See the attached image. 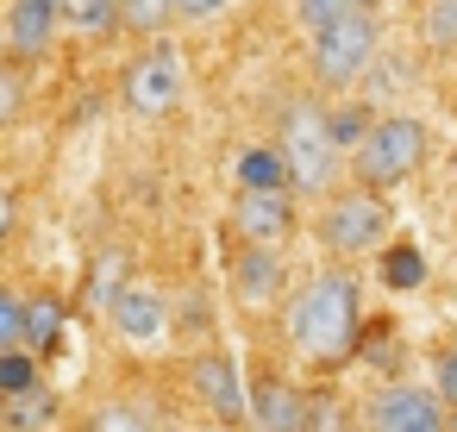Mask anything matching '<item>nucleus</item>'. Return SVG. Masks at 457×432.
Returning a JSON list of instances; mask_svg holds the SVG:
<instances>
[{
	"instance_id": "5701e85b",
	"label": "nucleus",
	"mask_w": 457,
	"mask_h": 432,
	"mask_svg": "<svg viewBox=\"0 0 457 432\" xmlns=\"http://www.w3.org/2000/svg\"><path fill=\"white\" fill-rule=\"evenodd\" d=\"M326 132H332L338 151H351V145L370 132V107H338V113H326Z\"/></svg>"
},
{
	"instance_id": "9d476101",
	"label": "nucleus",
	"mask_w": 457,
	"mask_h": 432,
	"mask_svg": "<svg viewBox=\"0 0 457 432\" xmlns=\"http://www.w3.org/2000/svg\"><path fill=\"white\" fill-rule=\"evenodd\" d=\"M245 420L257 426V432H307V395L295 388V382H282V376H257L251 388H245Z\"/></svg>"
},
{
	"instance_id": "1a4fd4ad",
	"label": "nucleus",
	"mask_w": 457,
	"mask_h": 432,
	"mask_svg": "<svg viewBox=\"0 0 457 432\" xmlns=\"http://www.w3.org/2000/svg\"><path fill=\"white\" fill-rule=\"evenodd\" d=\"M232 226H238L245 245H276L282 251V238L295 232V195L288 188H238Z\"/></svg>"
},
{
	"instance_id": "aec40b11",
	"label": "nucleus",
	"mask_w": 457,
	"mask_h": 432,
	"mask_svg": "<svg viewBox=\"0 0 457 432\" xmlns=\"http://www.w3.org/2000/svg\"><path fill=\"white\" fill-rule=\"evenodd\" d=\"M38 370H45V357H32L26 345H7V351H0V395H20V388L45 382Z\"/></svg>"
},
{
	"instance_id": "c756f323",
	"label": "nucleus",
	"mask_w": 457,
	"mask_h": 432,
	"mask_svg": "<svg viewBox=\"0 0 457 432\" xmlns=\"http://www.w3.org/2000/svg\"><path fill=\"white\" fill-rule=\"evenodd\" d=\"M351 7H370V13H376V7H382V0H351Z\"/></svg>"
},
{
	"instance_id": "6ab92c4d",
	"label": "nucleus",
	"mask_w": 457,
	"mask_h": 432,
	"mask_svg": "<svg viewBox=\"0 0 457 432\" xmlns=\"http://www.w3.org/2000/svg\"><path fill=\"white\" fill-rule=\"evenodd\" d=\"M420 38L432 51H457V0H426L420 7Z\"/></svg>"
},
{
	"instance_id": "ddd939ff",
	"label": "nucleus",
	"mask_w": 457,
	"mask_h": 432,
	"mask_svg": "<svg viewBox=\"0 0 457 432\" xmlns=\"http://www.w3.org/2000/svg\"><path fill=\"white\" fill-rule=\"evenodd\" d=\"M195 395L207 401V413H220V420H245V382H238V363L226 357V351H207V357H195Z\"/></svg>"
},
{
	"instance_id": "4be33fe9",
	"label": "nucleus",
	"mask_w": 457,
	"mask_h": 432,
	"mask_svg": "<svg viewBox=\"0 0 457 432\" xmlns=\"http://www.w3.org/2000/svg\"><path fill=\"white\" fill-rule=\"evenodd\" d=\"M20 107H26V70L13 57H0V132L20 120Z\"/></svg>"
},
{
	"instance_id": "423d86ee",
	"label": "nucleus",
	"mask_w": 457,
	"mask_h": 432,
	"mask_svg": "<svg viewBox=\"0 0 457 432\" xmlns=\"http://www.w3.org/2000/svg\"><path fill=\"white\" fill-rule=\"evenodd\" d=\"M120 101H126V113H138V120H163V113L182 101V51H176L170 38H151V45L126 63Z\"/></svg>"
},
{
	"instance_id": "0eeeda50",
	"label": "nucleus",
	"mask_w": 457,
	"mask_h": 432,
	"mask_svg": "<svg viewBox=\"0 0 457 432\" xmlns=\"http://www.w3.org/2000/svg\"><path fill=\"white\" fill-rule=\"evenodd\" d=\"M63 38V0H7V13H0V45L20 70L45 63Z\"/></svg>"
},
{
	"instance_id": "dca6fc26",
	"label": "nucleus",
	"mask_w": 457,
	"mask_h": 432,
	"mask_svg": "<svg viewBox=\"0 0 457 432\" xmlns=\"http://www.w3.org/2000/svg\"><path fill=\"white\" fill-rule=\"evenodd\" d=\"M63 32H76V38L120 32V0H63Z\"/></svg>"
},
{
	"instance_id": "a211bd4d",
	"label": "nucleus",
	"mask_w": 457,
	"mask_h": 432,
	"mask_svg": "<svg viewBox=\"0 0 457 432\" xmlns=\"http://www.w3.org/2000/svg\"><path fill=\"white\" fill-rule=\"evenodd\" d=\"M120 26L138 38H157L176 26V0H120Z\"/></svg>"
},
{
	"instance_id": "c85d7f7f",
	"label": "nucleus",
	"mask_w": 457,
	"mask_h": 432,
	"mask_svg": "<svg viewBox=\"0 0 457 432\" xmlns=\"http://www.w3.org/2000/svg\"><path fill=\"white\" fill-rule=\"evenodd\" d=\"M13 226H20V201H13V188L0 182V245L13 238Z\"/></svg>"
},
{
	"instance_id": "393cba45",
	"label": "nucleus",
	"mask_w": 457,
	"mask_h": 432,
	"mask_svg": "<svg viewBox=\"0 0 457 432\" xmlns=\"http://www.w3.org/2000/svg\"><path fill=\"white\" fill-rule=\"evenodd\" d=\"M345 7H351V0H295V20H301V26H307V38H313V32H320V26H332Z\"/></svg>"
},
{
	"instance_id": "7ed1b4c3",
	"label": "nucleus",
	"mask_w": 457,
	"mask_h": 432,
	"mask_svg": "<svg viewBox=\"0 0 457 432\" xmlns=\"http://www.w3.org/2000/svg\"><path fill=\"white\" fill-rule=\"evenodd\" d=\"M376 45H382V26L370 7H345L332 26L313 32V76L320 88H357L376 63Z\"/></svg>"
},
{
	"instance_id": "7c9ffc66",
	"label": "nucleus",
	"mask_w": 457,
	"mask_h": 432,
	"mask_svg": "<svg viewBox=\"0 0 457 432\" xmlns=\"http://www.w3.org/2000/svg\"><path fill=\"white\" fill-rule=\"evenodd\" d=\"M351 432H370V426H351Z\"/></svg>"
},
{
	"instance_id": "b1692460",
	"label": "nucleus",
	"mask_w": 457,
	"mask_h": 432,
	"mask_svg": "<svg viewBox=\"0 0 457 432\" xmlns=\"http://www.w3.org/2000/svg\"><path fill=\"white\" fill-rule=\"evenodd\" d=\"M20 313H26V295L13 282H0V351L20 345Z\"/></svg>"
},
{
	"instance_id": "412c9836",
	"label": "nucleus",
	"mask_w": 457,
	"mask_h": 432,
	"mask_svg": "<svg viewBox=\"0 0 457 432\" xmlns=\"http://www.w3.org/2000/svg\"><path fill=\"white\" fill-rule=\"evenodd\" d=\"M382 282H388V288H420V282H426V257H420L413 245H388V251H382Z\"/></svg>"
},
{
	"instance_id": "f3484780",
	"label": "nucleus",
	"mask_w": 457,
	"mask_h": 432,
	"mask_svg": "<svg viewBox=\"0 0 457 432\" xmlns=\"http://www.w3.org/2000/svg\"><path fill=\"white\" fill-rule=\"evenodd\" d=\"M238 188H288L282 151H276V145H251V151L238 157ZM288 195H295V188H288Z\"/></svg>"
},
{
	"instance_id": "6e6552de",
	"label": "nucleus",
	"mask_w": 457,
	"mask_h": 432,
	"mask_svg": "<svg viewBox=\"0 0 457 432\" xmlns=\"http://www.w3.org/2000/svg\"><path fill=\"white\" fill-rule=\"evenodd\" d=\"M370 432H451V407L420 382H388L363 407Z\"/></svg>"
},
{
	"instance_id": "4468645a",
	"label": "nucleus",
	"mask_w": 457,
	"mask_h": 432,
	"mask_svg": "<svg viewBox=\"0 0 457 432\" xmlns=\"http://www.w3.org/2000/svg\"><path fill=\"white\" fill-rule=\"evenodd\" d=\"M51 420H57V388H45V382L0 395V432H51Z\"/></svg>"
},
{
	"instance_id": "f03ea898",
	"label": "nucleus",
	"mask_w": 457,
	"mask_h": 432,
	"mask_svg": "<svg viewBox=\"0 0 457 432\" xmlns=\"http://www.w3.org/2000/svg\"><path fill=\"white\" fill-rule=\"evenodd\" d=\"M420 163H426V126L413 113H388L351 145V176L357 188H376V195L401 188Z\"/></svg>"
},
{
	"instance_id": "20e7f679",
	"label": "nucleus",
	"mask_w": 457,
	"mask_h": 432,
	"mask_svg": "<svg viewBox=\"0 0 457 432\" xmlns=\"http://www.w3.org/2000/svg\"><path fill=\"white\" fill-rule=\"evenodd\" d=\"M276 151H282V163H288V188H301V195L332 188V176H338V145H332L326 113H320L313 101H288V107H282V138H276Z\"/></svg>"
},
{
	"instance_id": "9b49d317",
	"label": "nucleus",
	"mask_w": 457,
	"mask_h": 432,
	"mask_svg": "<svg viewBox=\"0 0 457 432\" xmlns=\"http://www.w3.org/2000/svg\"><path fill=\"white\" fill-rule=\"evenodd\" d=\"M282 282H288V270H282V251L276 245H245L232 257V295H238V307H251V313L276 307L282 301Z\"/></svg>"
},
{
	"instance_id": "f257e3e1",
	"label": "nucleus",
	"mask_w": 457,
	"mask_h": 432,
	"mask_svg": "<svg viewBox=\"0 0 457 432\" xmlns=\"http://www.w3.org/2000/svg\"><path fill=\"white\" fill-rule=\"evenodd\" d=\"M282 332H288V345H295L301 357H313V363H338V357H351V345H357V332H363L357 282L338 276V270L301 282V288L288 295V307H282Z\"/></svg>"
},
{
	"instance_id": "39448f33",
	"label": "nucleus",
	"mask_w": 457,
	"mask_h": 432,
	"mask_svg": "<svg viewBox=\"0 0 457 432\" xmlns=\"http://www.w3.org/2000/svg\"><path fill=\"white\" fill-rule=\"evenodd\" d=\"M388 201L376 195V188H345V195H332L326 201V213H320V245L332 251V257H370V251H382V238H388Z\"/></svg>"
},
{
	"instance_id": "cd10ccee",
	"label": "nucleus",
	"mask_w": 457,
	"mask_h": 432,
	"mask_svg": "<svg viewBox=\"0 0 457 432\" xmlns=\"http://www.w3.org/2000/svg\"><path fill=\"white\" fill-rule=\"evenodd\" d=\"M432 395H438L445 407H457V351L438 357V388H432Z\"/></svg>"
},
{
	"instance_id": "2eb2a0df",
	"label": "nucleus",
	"mask_w": 457,
	"mask_h": 432,
	"mask_svg": "<svg viewBox=\"0 0 457 432\" xmlns=\"http://www.w3.org/2000/svg\"><path fill=\"white\" fill-rule=\"evenodd\" d=\"M20 345L32 357H51L63 345V301L57 295H26V313H20Z\"/></svg>"
},
{
	"instance_id": "bb28decb",
	"label": "nucleus",
	"mask_w": 457,
	"mask_h": 432,
	"mask_svg": "<svg viewBox=\"0 0 457 432\" xmlns=\"http://www.w3.org/2000/svg\"><path fill=\"white\" fill-rule=\"evenodd\" d=\"M232 7V0H176V20H188V26H207V20H220Z\"/></svg>"
},
{
	"instance_id": "f8f14e48",
	"label": "nucleus",
	"mask_w": 457,
	"mask_h": 432,
	"mask_svg": "<svg viewBox=\"0 0 457 432\" xmlns=\"http://www.w3.org/2000/svg\"><path fill=\"white\" fill-rule=\"evenodd\" d=\"M107 320L120 326V338L151 345V338L163 332V320H170V301H163L157 288H145V282H120L113 301H107Z\"/></svg>"
},
{
	"instance_id": "a878e982",
	"label": "nucleus",
	"mask_w": 457,
	"mask_h": 432,
	"mask_svg": "<svg viewBox=\"0 0 457 432\" xmlns=\"http://www.w3.org/2000/svg\"><path fill=\"white\" fill-rule=\"evenodd\" d=\"M120 282H126V257H101V263H95V282H88V301H101V307H107Z\"/></svg>"
}]
</instances>
